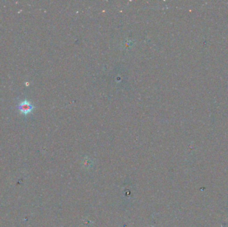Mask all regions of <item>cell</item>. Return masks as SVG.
<instances>
[{
    "label": "cell",
    "mask_w": 228,
    "mask_h": 227,
    "mask_svg": "<svg viewBox=\"0 0 228 227\" xmlns=\"http://www.w3.org/2000/svg\"><path fill=\"white\" fill-rule=\"evenodd\" d=\"M18 109L21 114L24 115H28L32 113L35 109L33 105L30 101L28 100H23L20 101L18 105Z\"/></svg>",
    "instance_id": "6da1fadb"
}]
</instances>
